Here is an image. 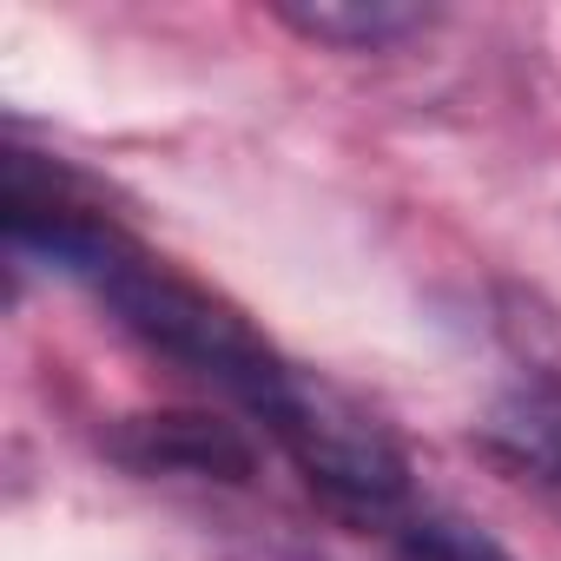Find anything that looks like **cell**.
Segmentation results:
<instances>
[{
  "instance_id": "cell-1",
  "label": "cell",
  "mask_w": 561,
  "mask_h": 561,
  "mask_svg": "<svg viewBox=\"0 0 561 561\" xmlns=\"http://www.w3.org/2000/svg\"><path fill=\"white\" fill-rule=\"evenodd\" d=\"M87 285L106 298V311L172 370L198 377L205 390H218L225 403H238L251 423H271V410L285 403L298 364H285L264 331H251V318L238 305H225L218 291H205L198 277L159 264L146 244H133L126 231L80 271Z\"/></svg>"
},
{
  "instance_id": "cell-2",
  "label": "cell",
  "mask_w": 561,
  "mask_h": 561,
  "mask_svg": "<svg viewBox=\"0 0 561 561\" xmlns=\"http://www.w3.org/2000/svg\"><path fill=\"white\" fill-rule=\"evenodd\" d=\"M264 436L291 456V469L305 476V489L351 528H403L410 508V462L397 449V436L351 403L344 390L318 383V377H291L285 403L271 410Z\"/></svg>"
},
{
  "instance_id": "cell-3",
  "label": "cell",
  "mask_w": 561,
  "mask_h": 561,
  "mask_svg": "<svg viewBox=\"0 0 561 561\" xmlns=\"http://www.w3.org/2000/svg\"><path fill=\"white\" fill-rule=\"evenodd\" d=\"M106 456L133 476H172V482H225L244 489L257 476V443L211 410H139L106 430Z\"/></svg>"
},
{
  "instance_id": "cell-4",
  "label": "cell",
  "mask_w": 561,
  "mask_h": 561,
  "mask_svg": "<svg viewBox=\"0 0 561 561\" xmlns=\"http://www.w3.org/2000/svg\"><path fill=\"white\" fill-rule=\"evenodd\" d=\"M482 449L528 489L561 495V377H522L489 416H482Z\"/></svg>"
},
{
  "instance_id": "cell-5",
  "label": "cell",
  "mask_w": 561,
  "mask_h": 561,
  "mask_svg": "<svg viewBox=\"0 0 561 561\" xmlns=\"http://www.w3.org/2000/svg\"><path fill=\"white\" fill-rule=\"evenodd\" d=\"M277 21L318 47H344V54H383L430 27V14L403 8V0H285Z\"/></svg>"
},
{
  "instance_id": "cell-6",
  "label": "cell",
  "mask_w": 561,
  "mask_h": 561,
  "mask_svg": "<svg viewBox=\"0 0 561 561\" xmlns=\"http://www.w3.org/2000/svg\"><path fill=\"white\" fill-rule=\"evenodd\" d=\"M397 561H508V548L462 515L423 508L397 528Z\"/></svg>"
}]
</instances>
